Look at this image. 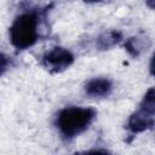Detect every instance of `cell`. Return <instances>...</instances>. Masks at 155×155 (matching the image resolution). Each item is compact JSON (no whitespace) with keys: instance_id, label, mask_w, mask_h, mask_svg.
<instances>
[{"instance_id":"obj_1","label":"cell","mask_w":155,"mask_h":155,"mask_svg":"<svg viewBox=\"0 0 155 155\" xmlns=\"http://www.w3.org/2000/svg\"><path fill=\"white\" fill-rule=\"evenodd\" d=\"M48 6L44 8H30L19 13L12 22L8 35L11 45L18 50H27L36 44L40 38V23Z\"/></svg>"},{"instance_id":"obj_6","label":"cell","mask_w":155,"mask_h":155,"mask_svg":"<svg viewBox=\"0 0 155 155\" xmlns=\"http://www.w3.org/2000/svg\"><path fill=\"white\" fill-rule=\"evenodd\" d=\"M122 39V33L116 29H110L104 33H102L96 41V46L98 50H109L114 46H116Z\"/></svg>"},{"instance_id":"obj_12","label":"cell","mask_w":155,"mask_h":155,"mask_svg":"<svg viewBox=\"0 0 155 155\" xmlns=\"http://www.w3.org/2000/svg\"><path fill=\"white\" fill-rule=\"evenodd\" d=\"M82 1L86 4H97V2H102L104 0H82Z\"/></svg>"},{"instance_id":"obj_7","label":"cell","mask_w":155,"mask_h":155,"mask_svg":"<svg viewBox=\"0 0 155 155\" xmlns=\"http://www.w3.org/2000/svg\"><path fill=\"white\" fill-rule=\"evenodd\" d=\"M139 109L151 116L155 115V87H150L145 92L139 104Z\"/></svg>"},{"instance_id":"obj_10","label":"cell","mask_w":155,"mask_h":155,"mask_svg":"<svg viewBox=\"0 0 155 155\" xmlns=\"http://www.w3.org/2000/svg\"><path fill=\"white\" fill-rule=\"evenodd\" d=\"M149 71L153 76H155V52L153 53L151 58H150V63H149Z\"/></svg>"},{"instance_id":"obj_2","label":"cell","mask_w":155,"mask_h":155,"mask_svg":"<svg viewBox=\"0 0 155 155\" xmlns=\"http://www.w3.org/2000/svg\"><path fill=\"white\" fill-rule=\"evenodd\" d=\"M97 116V111L90 107H67L59 110L54 125L65 140H71L85 132Z\"/></svg>"},{"instance_id":"obj_8","label":"cell","mask_w":155,"mask_h":155,"mask_svg":"<svg viewBox=\"0 0 155 155\" xmlns=\"http://www.w3.org/2000/svg\"><path fill=\"white\" fill-rule=\"evenodd\" d=\"M124 47L130 53V56H132V57H138L140 54V51H142V45L139 44L138 38H128L126 40Z\"/></svg>"},{"instance_id":"obj_3","label":"cell","mask_w":155,"mask_h":155,"mask_svg":"<svg viewBox=\"0 0 155 155\" xmlns=\"http://www.w3.org/2000/svg\"><path fill=\"white\" fill-rule=\"evenodd\" d=\"M74 54L68 48L57 46L47 51L41 57V65L51 74H58L67 70L74 63Z\"/></svg>"},{"instance_id":"obj_11","label":"cell","mask_w":155,"mask_h":155,"mask_svg":"<svg viewBox=\"0 0 155 155\" xmlns=\"http://www.w3.org/2000/svg\"><path fill=\"white\" fill-rule=\"evenodd\" d=\"M144 1H145L147 6H148L149 8H151V10H155V0H144Z\"/></svg>"},{"instance_id":"obj_5","label":"cell","mask_w":155,"mask_h":155,"mask_svg":"<svg viewBox=\"0 0 155 155\" xmlns=\"http://www.w3.org/2000/svg\"><path fill=\"white\" fill-rule=\"evenodd\" d=\"M155 124L154 116L144 113L143 110L138 109L137 111L132 113L127 120V128L132 133H140L149 128H151Z\"/></svg>"},{"instance_id":"obj_9","label":"cell","mask_w":155,"mask_h":155,"mask_svg":"<svg viewBox=\"0 0 155 155\" xmlns=\"http://www.w3.org/2000/svg\"><path fill=\"white\" fill-rule=\"evenodd\" d=\"M7 68H10V58L5 53H1V57H0V74L4 75L5 71L7 70Z\"/></svg>"},{"instance_id":"obj_4","label":"cell","mask_w":155,"mask_h":155,"mask_svg":"<svg viewBox=\"0 0 155 155\" xmlns=\"http://www.w3.org/2000/svg\"><path fill=\"white\" fill-rule=\"evenodd\" d=\"M84 90L85 93L92 98H103L111 93L113 82L108 78H93L85 84Z\"/></svg>"}]
</instances>
